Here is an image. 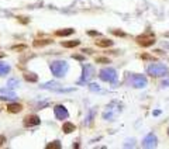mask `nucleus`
Listing matches in <instances>:
<instances>
[{
	"label": "nucleus",
	"instance_id": "nucleus-28",
	"mask_svg": "<svg viewBox=\"0 0 169 149\" xmlns=\"http://www.w3.org/2000/svg\"><path fill=\"white\" fill-rule=\"evenodd\" d=\"M168 135H169V128H168Z\"/></svg>",
	"mask_w": 169,
	"mask_h": 149
},
{
	"label": "nucleus",
	"instance_id": "nucleus-12",
	"mask_svg": "<svg viewBox=\"0 0 169 149\" xmlns=\"http://www.w3.org/2000/svg\"><path fill=\"white\" fill-rule=\"evenodd\" d=\"M7 110L10 113H20L21 110H23V105L20 103H10V104L7 105Z\"/></svg>",
	"mask_w": 169,
	"mask_h": 149
},
{
	"label": "nucleus",
	"instance_id": "nucleus-11",
	"mask_svg": "<svg viewBox=\"0 0 169 149\" xmlns=\"http://www.w3.org/2000/svg\"><path fill=\"white\" fill-rule=\"evenodd\" d=\"M42 89H51V90H56V91H70L72 89H62V86L56 82H47L44 85H41Z\"/></svg>",
	"mask_w": 169,
	"mask_h": 149
},
{
	"label": "nucleus",
	"instance_id": "nucleus-8",
	"mask_svg": "<svg viewBox=\"0 0 169 149\" xmlns=\"http://www.w3.org/2000/svg\"><path fill=\"white\" fill-rule=\"evenodd\" d=\"M54 113H55V117L58 119H61V121H64V119H66L69 117V113H68V110L65 108L64 105H55Z\"/></svg>",
	"mask_w": 169,
	"mask_h": 149
},
{
	"label": "nucleus",
	"instance_id": "nucleus-2",
	"mask_svg": "<svg viewBox=\"0 0 169 149\" xmlns=\"http://www.w3.org/2000/svg\"><path fill=\"white\" fill-rule=\"evenodd\" d=\"M147 72H148L151 76H154V77H165L166 74H168V68L165 66V65H161V63H152L149 65L148 68H147Z\"/></svg>",
	"mask_w": 169,
	"mask_h": 149
},
{
	"label": "nucleus",
	"instance_id": "nucleus-20",
	"mask_svg": "<svg viewBox=\"0 0 169 149\" xmlns=\"http://www.w3.org/2000/svg\"><path fill=\"white\" fill-rule=\"evenodd\" d=\"M25 80H27V82H37L38 77H37L35 73H27L25 74Z\"/></svg>",
	"mask_w": 169,
	"mask_h": 149
},
{
	"label": "nucleus",
	"instance_id": "nucleus-1",
	"mask_svg": "<svg viewBox=\"0 0 169 149\" xmlns=\"http://www.w3.org/2000/svg\"><path fill=\"white\" fill-rule=\"evenodd\" d=\"M50 68H51V72L56 77H64L66 74V72H68V63L65 60H54L50 65Z\"/></svg>",
	"mask_w": 169,
	"mask_h": 149
},
{
	"label": "nucleus",
	"instance_id": "nucleus-25",
	"mask_svg": "<svg viewBox=\"0 0 169 149\" xmlns=\"http://www.w3.org/2000/svg\"><path fill=\"white\" fill-rule=\"evenodd\" d=\"M116 35H124V32H121V31H113Z\"/></svg>",
	"mask_w": 169,
	"mask_h": 149
},
{
	"label": "nucleus",
	"instance_id": "nucleus-9",
	"mask_svg": "<svg viewBox=\"0 0 169 149\" xmlns=\"http://www.w3.org/2000/svg\"><path fill=\"white\" fill-rule=\"evenodd\" d=\"M156 144H158V139H156V136L154 134H148L142 141V146L144 148H155Z\"/></svg>",
	"mask_w": 169,
	"mask_h": 149
},
{
	"label": "nucleus",
	"instance_id": "nucleus-4",
	"mask_svg": "<svg viewBox=\"0 0 169 149\" xmlns=\"http://www.w3.org/2000/svg\"><path fill=\"white\" fill-rule=\"evenodd\" d=\"M154 42H155V35L151 34V32H145V34L137 37V44L141 45V46H151Z\"/></svg>",
	"mask_w": 169,
	"mask_h": 149
},
{
	"label": "nucleus",
	"instance_id": "nucleus-26",
	"mask_svg": "<svg viewBox=\"0 0 169 149\" xmlns=\"http://www.w3.org/2000/svg\"><path fill=\"white\" fill-rule=\"evenodd\" d=\"M169 85V80H165L164 83H162V86H168Z\"/></svg>",
	"mask_w": 169,
	"mask_h": 149
},
{
	"label": "nucleus",
	"instance_id": "nucleus-19",
	"mask_svg": "<svg viewBox=\"0 0 169 149\" xmlns=\"http://www.w3.org/2000/svg\"><path fill=\"white\" fill-rule=\"evenodd\" d=\"M72 32H75L73 28H66V30H59L56 31V35H61V37H65V35H70Z\"/></svg>",
	"mask_w": 169,
	"mask_h": 149
},
{
	"label": "nucleus",
	"instance_id": "nucleus-23",
	"mask_svg": "<svg viewBox=\"0 0 169 149\" xmlns=\"http://www.w3.org/2000/svg\"><path fill=\"white\" fill-rule=\"evenodd\" d=\"M90 90L92 91H100V87L97 85H90Z\"/></svg>",
	"mask_w": 169,
	"mask_h": 149
},
{
	"label": "nucleus",
	"instance_id": "nucleus-22",
	"mask_svg": "<svg viewBox=\"0 0 169 149\" xmlns=\"http://www.w3.org/2000/svg\"><path fill=\"white\" fill-rule=\"evenodd\" d=\"M96 62H100V63H109L110 60L107 59V58H97V59H96Z\"/></svg>",
	"mask_w": 169,
	"mask_h": 149
},
{
	"label": "nucleus",
	"instance_id": "nucleus-15",
	"mask_svg": "<svg viewBox=\"0 0 169 149\" xmlns=\"http://www.w3.org/2000/svg\"><path fill=\"white\" fill-rule=\"evenodd\" d=\"M97 46H102V48H107V46H111L113 45V41L111 40H100L96 42Z\"/></svg>",
	"mask_w": 169,
	"mask_h": 149
},
{
	"label": "nucleus",
	"instance_id": "nucleus-3",
	"mask_svg": "<svg viewBox=\"0 0 169 149\" xmlns=\"http://www.w3.org/2000/svg\"><path fill=\"white\" fill-rule=\"evenodd\" d=\"M100 79L105 80V82H116V79H117V72H116L113 68H105V69L100 70Z\"/></svg>",
	"mask_w": 169,
	"mask_h": 149
},
{
	"label": "nucleus",
	"instance_id": "nucleus-18",
	"mask_svg": "<svg viewBox=\"0 0 169 149\" xmlns=\"http://www.w3.org/2000/svg\"><path fill=\"white\" fill-rule=\"evenodd\" d=\"M61 44H62V46H65V48H72V46H78L80 42L79 41H65V42H61Z\"/></svg>",
	"mask_w": 169,
	"mask_h": 149
},
{
	"label": "nucleus",
	"instance_id": "nucleus-14",
	"mask_svg": "<svg viewBox=\"0 0 169 149\" xmlns=\"http://www.w3.org/2000/svg\"><path fill=\"white\" fill-rule=\"evenodd\" d=\"M10 72V66L6 62H0V76H6V74Z\"/></svg>",
	"mask_w": 169,
	"mask_h": 149
},
{
	"label": "nucleus",
	"instance_id": "nucleus-17",
	"mask_svg": "<svg viewBox=\"0 0 169 149\" xmlns=\"http://www.w3.org/2000/svg\"><path fill=\"white\" fill-rule=\"evenodd\" d=\"M51 42H52V40H48V38H45V40H35L34 46H42V45H48Z\"/></svg>",
	"mask_w": 169,
	"mask_h": 149
},
{
	"label": "nucleus",
	"instance_id": "nucleus-13",
	"mask_svg": "<svg viewBox=\"0 0 169 149\" xmlns=\"http://www.w3.org/2000/svg\"><path fill=\"white\" fill-rule=\"evenodd\" d=\"M75 127L72 122H69V121H66V122H64V125H62V131H64L65 134H69V132H73L75 131Z\"/></svg>",
	"mask_w": 169,
	"mask_h": 149
},
{
	"label": "nucleus",
	"instance_id": "nucleus-6",
	"mask_svg": "<svg viewBox=\"0 0 169 149\" xmlns=\"http://www.w3.org/2000/svg\"><path fill=\"white\" fill-rule=\"evenodd\" d=\"M93 76H95V68L92 65H83V73L79 83H87L89 80H92Z\"/></svg>",
	"mask_w": 169,
	"mask_h": 149
},
{
	"label": "nucleus",
	"instance_id": "nucleus-5",
	"mask_svg": "<svg viewBox=\"0 0 169 149\" xmlns=\"http://www.w3.org/2000/svg\"><path fill=\"white\" fill-rule=\"evenodd\" d=\"M120 113V110H119V104L116 103V101H113L111 104L106 108V111L103 113V118L106 119H114L116 118V115Z\"/></svg>",
	"mask_w": 169,
	"mask_h": 149
},
{
	"label": "nucleus",
	"instance_id": "nucleus-21",
	"mask_svg": "<svg viewBox=\"0 0 169 149\" xmlns=\"http://www.w3.org/2000/svg\"><path fill=\"white\" fill-rule=\"evenodd\" d=\"M47 148L48 149H59L61 148V145H59V142L58 141H55V142H52V144H50V145H47Z\"/></svg>",
	"mask_w": 169,
	"mask_h": 149
},
{
	"label": "nucleus",
	"instance_id": "nucleus-24",
	"mask_svg": "<svg viewBox=\"0 0 169 149\" xmlns=\"http://www.w3.org/2000/svg\"><path fill=\"white\" fill-rule=\"evenodd\" d=\"M6 144V136L4 135H0V146Z\"/></svg>",
	"mask_w": 169,
	"mask_h": 149
},
{
	"label": "nucleus",
	"instance_id": "nucleus-7",
	"mask_svg": "<svg viewBox=\"0 0 169 149\" xmlns=\"http://www.w3.org/2000/svg\"><path fill=\"white\" fill-rule=\"evenodd\" d=\"M131 83H133V86L137 87V89H142V87L147 86L148 80H147V77L142 76V74H134V76L131 77Z\"/></svg>",
	"mask_w": 169,
	"mask_h": 149
},
{
	"label": "nucleus",
	"instance_id": "nucleus-27",
	"mask_svg": "<svg viewBox=\"0 0 169 149\" xmlns=\"http://www.w3.org/2000/svg\"><path fill=\"white\" fill-rule=\"evenodd\" d=\"M1 56H3V54H1V52H0V58H1Z\"/></svg>",
	"mask_w": 169,
	"mask_h": 149
},
{
	"label": "nucleus",
	"instance_id": "nucleus-10",
	"mask_svg": "<svg viewBox=\"0 0 169 149\" xmlns=\"http://www.w3.org/2000/svg\"><path fill=\"white\" fill-rule=\"evenodd\" d=\"M40 122H41V119L37 114H30L24 118L25 127H35V125H40Z\"/></svg>",
	"mask_w": 169,
	"mask_h": 149
},
{
	"label": "nucleus",
	"instance_id": "nucleus-16",
	"mask_svg": "<svg viewBox=\"0 0 169 149\" xmlns=\"http://www.w3.org/2000/svg\"><path fill=\"white\" fill-rule=\"evenodd\" d=\"M19 85H20V80H19V79H14V77L7 82V87H9V89H11V90L16 89V87H17Z\"/></svg>",
	"mask_w": 169,
	"mask_h": 149
}]
</instances>
